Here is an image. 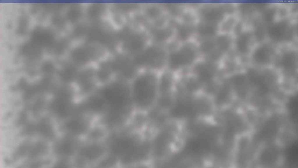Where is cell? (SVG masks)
Segmentation results:
<instances>
[{
    "instance_id": "1",
    "label": "cell",
    "mask_w": 298,
    "mask_h": 168,
    "mask_svg": "<svg viewBox=\"0 0 298 168\" xmlns=\"http://www.w3.org/2000/svg\"><path fill=\"white\" fill-rule=\"evenodd\" d=\"M160 72L139 70L129 81L131 99L135 112L147 113L155 108L159 95Z\"/></svg>"
},
{
    "instance_id": "2",
    "label": "cell",
    "mask_w": 298,
    "mask_h": 168,
    "mask_svg": "<svg viewBox=\"0 0 298 168\" xmlns=\"http://www.w3.org/2000/svg\"><path fill=\"white\" fill-rule=\"evenodd\" d=\"M284 89L288 91H297L298 52L296 44L279 46L274 66Z\"/></svg>"
},
{
    "instance_id": "3",
    "label": "cell",
    "mask_w": 298,
    "mask_h": 168,
    "mask_svg": "<svg viewBox=\"0 0 298 168\" xmlns=\"http://www.w3.org/2000/svg\"><path fill=\"white\" fill-rule=\"evenodd\" d=\"M284 146L276 139L262 140L258 142L252 166L260 168H276L285 161Z\"/></svg>"
},
{
    "instance_id": "4",
    "label": "cell",
    "mask_w": 298,
    "mask_h": 168,
    "mask_svg": "<svg viewBox=\"0 0 298 168\" xmlns=\"http://www.w3.org/2000/svg\"><path fill=\"white\" fill-rule=\"evenodd\" d=\"M279 48L267 39L258 42L248 55L244 65L259 70L274 69Z\"/></svg>"
},
{
    "instance_id": "5",
    "label": "cell",
    "mask_w": 298,
    "mask_h": 168,
    "mask_svg": "<svg viewBox=\"0 0 298 168\" xmlns=\"http://www.w3.org/2000/svg\"><path fill=\"white\" fill-rule=\"evenodd\" d=\"M293 18L277 19L268 25L266 38L279 46L296 43L297 28Z\"/></svg>"
},
{
    "instance_id": "6",
    "label": "cell",
    "mask_w": 298,
    "mask_h": 168,
    "mask_svg": "<svg viewBox=\"0 0 298 168\" xmlns=\"http://www.w3.org/2000/svg\"><path fill=\"white\" fill-rule=\"evenodd\" d=\"M234 35L233 55L240 63L244 65L257 41L251 27L246 24Z\"/></svg>"
},
{
    "instance_id": "7",
    "label": "cell",
    "mask_w": 298,
    "mask_h": 168,
    "mask_svg": "<svg viewBox=\"0 0 298 168\" xmlns=\"http://www.w3.org/2000/svg\"><path fill=\"white\" fill-rule=\"evenodd\" d=\"M223 8L217 6H212L204 10L202 13L203 21L219 25L225 18V13Z\"/></svg>"
},
{
    "instance_id": "8",
    "label": "cell",
    "mask_w": 298,
    "mask_h": 168,
    "mask_svg": "<svg viewBox=\"0 0 298 168\" xmlns=\"http://www.w3.org/2000/svg\"><path fill=\"white\" fill-rule=\"evenodd\" d=\"M219 25L213 23L202 21L197 26V32L201 37L205 39L214 38L217 35L219 30Z\"/></svg>"
}]
</instances>
